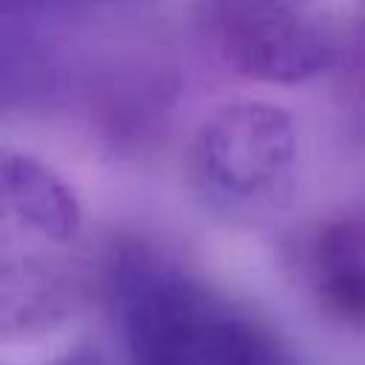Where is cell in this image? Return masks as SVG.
<instances>
[{
  "instance_id": "obj_1",
  "label": "cell",
  "mask_w": 365,
  "mask_h": 365,
  "mask_svg": "<svg viewBox=\"0 0 365 365\" xmlns=\"http://www.w3.org/2000/svg\"><path fill=\"white\" fill-rule=\"evenodd\" d=\"M117 294L131 365H299L268 325L174 268L128 259Z\"/></svg>"
},
{
  "instance_id": "obj_2",
  "label": "cell",
  "mask_w": 365,
  "mask_h": 365,
  "mask_svg": "<svg viewBox=\"0 0 365 365\" xmlns=\"http://www.w3.org/2000/svg\"><path fill=\"white\" fill-rule=\"evenodd\" d=\"M208 29L222 60L259 83H302L336 51L322 0H208Z\"/></svg>"
},
{
  "instance_id": "obj_3",
  "label": "cell",
  "mask_w": 365,
  "mask_h": 365,
  "mask_svg": "<svg viewBox=\"0 0 365 365\" xmlns=\"http://www.w3.org/2000/svg\"><path fill=\"white\" fill-rule=\"evenodd\" d=\"M194 160L222 194L259 200L279 191L297 165V128L282 106L231 100L208 111L194 134Z\"/></svg>"
},
{
  "instance_id": "obj_4",
  "label": "cell",
  "mask_w": 365,
  "mask_h": 365,
  "mask_svg": "<svg viewBox=\"0 0 365 365\" xmlns=\"http://www.w3.org/2000/svg\"><path fill=\"white\" fill-rule=\"evenodd\" d=\"M3 205L29 231L66 242L80 231L83 211L74 188L37 157L3 148Z\"/></svg>"
},
{
  "instance_id": "obj_5",
  "label": "cell",
  "mask_w": 365,
  "mask_h": 365,
  "mask_svg": "<svg viewBox=\"0 0 365 365\" xmlns=\"http://www.w3.org/2000/svg\"><path fill=\"white\" fill-rule=\"evenodd\" d=\"M317 299L345 325H365V228L342 220L314 242Z\"/></svg>"
}]
</instances>
